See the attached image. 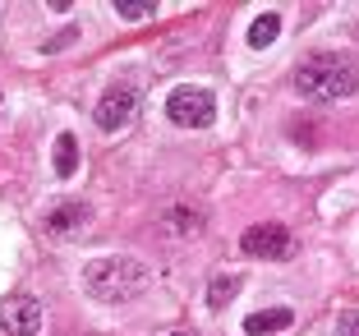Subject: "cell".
I'll return each instance as SVG.
<instances>
[{"label": "cell", "instance_id": "obj_9", "mask_svg": "<svg viewBox=\"0 0 359 336\" xmlns=\"http://www.w3.org/2000/svg\"><path fill=\"white\" fill-rule=\"evenodd\" d=\"M83 221H88V208H83V203H60V208H51L46 226H51L55 235H65V231H79Z\"/></svg>", "mask_w": 359, "mask_h": 336}, {"label": "cell", "instance_id": "obj_4", "mask_svg": "<svg viewBox=\"0 0 359 336\" xmlns=\"http://www.w3.org/2000/svg\"><path fill=\"white\" fill-rule=\"evenodd\" d=\"M134 111H138V88L134 83H111L93 106V125L106 129V134H116V129H125L134 120Z\"/></svg>", "mask_w": 359, "mask_h": 336}, {"label": "cell", "instance_id": "obj_2", "mask_svg": "<svg viewBox=\"0 0 359 336\" xmlns=\"http://www.w3.org/2000/svg\"><path fill=\"white\" fill-rule=\"evenodd\" d=\"M295 93L309 102H337V97L359 93V69L346 55H313L295 69Z\"/></svg>", "mask_w": 359, "mask_h": 336}, {"label": "cell", "instance_id": "obj_6", "mask_svg": "<svg viewBox=\"0 0 359 336\" xmlns=\"http://www.w3.org/2000/svg\"><path fill=\"white\" fill-rule=\"evenodd\" d=\"M0 332L5 336H37L42 332V304H37L32 295L0 300Z\"/></svg>", "mask_w": 359, "mask_h": 336}, {"label": "cell", "instance_id": "obj_1", "mask_svg": "<svg viewBox=\"0 0 359 336\" xmlns=\"http://www.w3.org/2000/svg\"><path fill=\"white\" fill-rule=\"evenodd\" d=\"M83 285L97 304H129L148 290V267L138 258H97V263L83 267Z\"/></svg>", "mask_w": 359, "mask_h": 336}, {"label": "cell", "instance_id": "obj_3", "mask_svg": "<svg viewBox=\"0 0 359 336\" xmlns=\"http://www.w3.org/2000/svg\"><path fill=\"white\" fill-rule=\"evenodd\" d=\"M166 120L180 129H208L217 120V97L208 88H170L166 97Z\"/></svg>", "mask_w": 359, "mask_h": 336}, {"label": "cell", "instance_id": "obj_7", "mask_svg": "<svg viewBox=\"0 0 359 336\" xmlns=\"http://www.w3.org/2000/svg\"><path fill=\"white\" fill-rule=\"evenodd\" d=\"M290 323H295L290 309H258V314L244 318V332H249V336H276V332H285Z\"/></svg>", "mask_w": 359, "mask_h": 336}, {"label": "cell", "instance_id": "obj_8", "mask_svg": "<svg viewBox=\"0 0 359 336\" xmlns=\"http://www.w3.org/2000/svg\"><path fill=\"white\" fill-rule=\"evenodd\" d=\"M51 166H55V175H65V180L79 170V138H74V134H60V138H55Z\"/></svg>", "mask_w": 359, "mask_h": 336}, {"label": "cell", "instance_id": "obj_12", "mask_svg": "<svg viewBox=\"0 0 359 336\" xmlns=\"http://www.w3.org/2000/svg\"><path fill=\"white\" fill-rule=\"evenodd\" d=\"M116 10H120V19H152L157 5H152V0H120Z\"/></svg>", "mask_w": 359, "mask_h": 336}, {"label": "cell", "instance_id": "obj_14", "mask_svg": "<svg viewBox=\"0 0 359 336\" xmlns=\"http://www.w3.org/2000/svg\"><path fill=\"white\" fill-rule=\"evenodd\" d=\"M170 336H189V332H170Z\"/></svg>", "mask_w": 359, "mask_h": 336}, {"label": "cell", "instance_id": "obj_13", "mask_svg": "<svg viewBox=\"0 0 359 336\" xmlns=\"http://www.w3.org/2000/svg\"><path fill=\"white\" fill-rule=\"evenodd\" d=\"M337 336H359V314H346L337 323Z\"/></svg>", "mask_w": 359, "mask_h": 336}, {"label": "cell", "instance_id": "obj_10", "mask_svg": "<svg viewBox=\"0 0 359 336\" xmlns=\"http://www.w3.org/2000/svg\"><path fill=\"white\" fill-rule=\"evenodd\" d=\"M276 32H281V19H276V14H258L254 28H249V46H254V51H263V46L276 42Z\"/></svg>", "mask_w": 359, "mask_h": 336}, {"label": "cell", "instance_id": "obj_5", "mask_svg": "<svg viewBox=\"0 0 359 336\" xmlns=\"http://www.w3.org/2000/svg\"><path fill=\"white\" fill-rule=\"evenodd\" d=\"M240 249L249 253V258H267V263H276V258H290V253H295V240H290L285 226L267 221V226H249V231H244Z\"/></svg>", "mask_w": 359, "mask_h": 336}, {"label": "cell", "instance_id": "obj_11", "mask_svg": "<svg viewBox=\"0 0 359 336\" xmlns=\"http://www.w3.org/2000/svg\"><path fill=\"white\" fill-rule=\"evenodd\" d=\"M235 295H240V276H217V281L208 285V304L212 309H226Z\"/></svg>", "mask_w": 359, "mask_h": 336}]
</instances>
